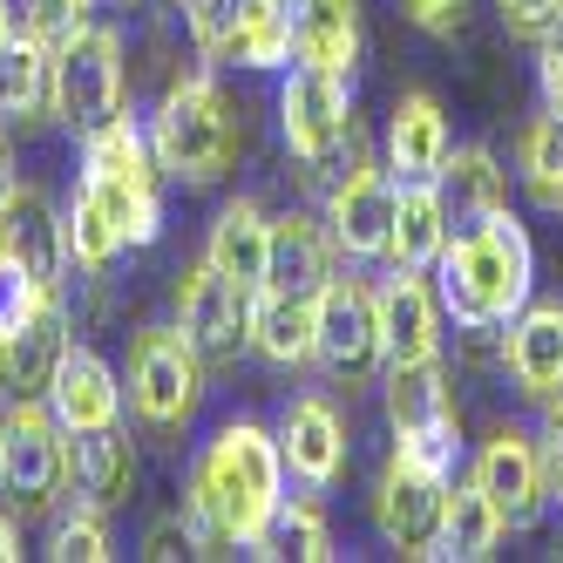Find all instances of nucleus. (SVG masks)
Instances as JSON below:
<instances>
[{"mask_svg": "<svg viewBox=\"0 0 563 563\" xmlns=\"http://www.w3.org/2000/svg\"><path fill=\"white\" fill-rule=\"evenodd\" d=\"M449 238H455V224H449V205H441V184H400L387 265L434 272V258H441V245H449Z\"/></svg>", "mask_w": 563, "mask_h": 563, "instance_id": "28", "label": "nucleus"}, {"mask_svg": "<svg viewBox=\"0 0 563 563\" xmlns=\"http://www.w3.org/2000/svg\"><path fill=\"white\" fill-rule=\"evenodd\" d=\"M380 408H387L394 434H421V428H441V421H462L441 353H428V360H387V367H380Z\"/></svg>", "mask_w": 563, "mask_h": 563, "instance_id": "24", "label": "nucleus"}, {"mask_svg": "<svg viewBox=\"0 0 563 563\" xmlns=\"http://www.w3.org/2000/svg\"><path fill=\"white\" fill-rule=\"evenodd\" d=\"M400 14H408L421 34H462L468 0H400Z\"/></svg>", "mask_w": 563, "mask_h": 563, "instance_id": "43", "label": "nucleus"}, {"mask_svg": "<svg viewBox=\"0 0 563 563\" xmlns=\"http://www.w3.org/2000/svg\"><path fill=\"white\" fill-rule=\"evenodd\" d=\"M14 184V156H8V136H0V190Z\"/></svg>", "mask_w": 563, "mask_h": 563, "instance_id": "46", "label": "nucleus"}, {"mask_svg": "<svg viewBox=\"0 0 563 563\" xmlns=\"http://www.w3.org/2000/svg\"><path fill=\"white\" fill-rule=\"evenodd\" d=\"M190 21V48L211 68H292V27H286V0H184Z\"/></svg>", "mask_w": 563, "mask_h": 563, "instance_id": "8", "label": "nucleus"}, {"mask_svg": "<svg viewBox=\"0 0 563 563\" xmlns=\"http://www.w3.org/2000/svg\"><path fill=\"white\" fill-rule=\"evenodd\" d=\"M428 278H434L441 312L455 319V333H503L537 292V245L516 224V211H496L455 231Z\"/></svg>", "mask_w": 563, "mask_h": 563, "instance_id": "2", "label": "nucleus"}, {"mask_svg": "<svg viewBox=\"0 0 563 563\" xmlns=\"http://www.w3.org/2000/svg\"><path fill=\"white\" fill-rule=\"evenodd\" d=\"M21 42V0H0V48Z\"/></svg>", "mask_w": 563, "mask_h": 563, "instance_id": "45", "label": "nucleus"}, {"mask_svg": "<svg viewBox=\"0 0 563 563\" xmlns=\"http://www.w3.org/2000/svg\"><path fill=\"white\" fill-rule=\"evenodd\" d=\"M434 184H441V205H449V224H455V231H468V224H482V218L509 211V170L496 164L489 143H455Z\"/></svg>", "mask_w": 563, "mask_h": 563, "instance_id": "27", "label": "nucleus"}, {"mask_svg": "<svg viewBox=\"0 0 563 563\" xmlns=\"http://www.w3.org/2000/svg\"><path fill=\"white\" fill-rule=\"evenodd\" d=\"M205 353H197L184 340V327L170 319V327H143L130 340V367H123V408L136 415V428L150 441H164V449H177V441L197 428V415H205Z\"/></svg>", "mask_w": 563, "mask_h": 563, "instance_id": "6", "label": "nucleus"}, {"mask_svg": "<svg viewBox=\"0 0 563 563\" xmlns=\"http://www.w3.org/2000/svg\"><path fill=\"white\" fill-rule=\"evenodd\" d=\"M537 449H543L550 496L563 503V394H556V400H543V428H537Z\"/></svg>", "mask_w": 563, "mask_h": 563, "instance_id": "41", "label": "nucleus"}, {"mask_svg": "<svg viewBox=\"0 0 563 563\" xmlns=\"http://www.w3.org/2000/svg\"><path fill=\"white\" fill-rule=\"evenodd\" d=\"M509 537V522L503 509L475 489V475L468 482H449V509H441V537H434V556H449V563H482V556H496V543Z\"/></svg>", "mask_w": 563, "mask_h": 563, "instance_id": "30", "label": "nucleus"}, {"mask_svg": "<svg viewBox=\"0 0 563 563\" xmlns=\"http://www.w3.org/2000/svg\"><path fill=\"white\" fill-rule=\"evenodd\" d=\"M55 115V55L42 42L0 48V123H48Z\"/></svg>", "mask_w": 563, "mask_h": 563, "instance_id": "31", "label": "nucleus"}, {"mask_svg": "<svg viewBox=\"0 0 563 563\" xmlns=\"http://www.w3.org/2000/svg\"><path fill=\"white\" fill-rule=\"evenodd\" d=\"M312 360L333 380L360 387L387 367L380 346V286H367L360 272H333L327 286L312 292Z\"/></svg>", "mask_w": 563, "mask_h": 563, "instance_id": "9", "label": "nucleus"}, {"mask_svg": "<svg viewBox=\"0 0 563 563\" xmlns=\"http://www.w3.org/2000/svg\"><path fill=\"white\" fill-rule=\"evenodd\" d=\"M62 231H68V265H82V272H109L115 258L130 252L123 245V224H115L109 205H102L96 190H82V184H75L68 211H62Z\"/></svg>", "mask_w": 563, "mask_h": 563, "instance_id": "32", "label": "nucleus"}, {"mask_svg": "<svg viewBox=\"0 0 563 563\" xmlns=\"http://www.w3.org/2000/svg\"><path fill=\"white\" fill-rule=\"evenodd\" d=\"M333 265H340V245H333V231H327V218H312V211H278L272 218V252H265V286H278V292H299V299H312L319 286L333 278Z\"/></svg>", "mask_w": 563, "mask_h": 563, "instance_id": "22", "label": "nucleus"}, {"mask_svg": "<svg viewBox=\"0 0 563 563\" xmlns=\"http://www.w3.org/2000/svg\"><path fill=\"white\" fill-rule=\"evenodd\" d=\"M68 353V306L48 292L14 333H0V394L8 400H48V380Z\"/></svg>", "mask_w": 563, "mask_h": 563, "instance_id": "18", "label": "nucleus"}, {"mask_svg": "<svg viewBox=\"0 0 563 563\" xmlns=\"http://www.w3.org/2000/svg\"><path fill=\"white\" fill-rule=\"evenodd\" d=\"M0 252H8L34 286H62L68 272V231H62V211L55 197L34 184V177H14L8 190H0Z\"/></svg>", "mask_w": 563, "mask_h": 563, "instance_id": "15", "label": "nucleus"}, {"mask_svg": "<svg viewBox=\"0 0 563 563\" xmlns=\"http://www.w3.org/2000/svg\"><path fill=\"white\" fill-rule=\"evenodd\" d=\"M136 556H197V537H190L184 509H177V516H156L150 530H143V550H136Z\"/></svg>", "mask_w": 563, "mask_h": 563, "instance_id": "42", "label": "nucleus"}, {"mask_svg": "<svg viewBox=\"0 0 563 563\" xmlns=\"http://www.w3.org/2000/svg\"><path fill=\"white\" fill-rule=\"evenodd\" d=\"M278 136H286L292 164L312 184H333L346 164H360L367 143H360V123H353V75L312 68V62L278 68Z\"/></svg>", "mask_w": 563, "mask_h": 563, "instance_id": "5", "label": "nucleus"}, {"mask_svg": "<svg viewBox=\"0 0 563 563\" xmlns=\"http://www.w3.org/2000/svg\"><path fill=\"white\" fill-rule=\"evenodd\" d=\"M48 556L55 563H102L115 556V537H109V522L96 503H62L55 522H48Z\"/></svg>", "mask_w": 563, "mask_h": 563, "instance_id": "35", "label": "nucleus"}, {"mask_svg": "<svg viewBox=\"0 0 563 563\" xmlns=\"http://www.w3.org/2000/svg\"><path fill=\"white\" fill-rule=\"evenodd\" d=\"M503 374L537 408L563 394V299H530L503 327Z\"/></svg>", "mask_w": 563, "mask_h": 563, "instance_id": "17", "label": "nucleus"}, {"mask_svg": "<svg viewBox=\"0 0 563 563\" xmlns=\"http://www.w3.org/2000/svg\"><path fill=\"white\" fill-rule=\"evenodd\" d=\"M68 496L75 503H96L102 516L136 496V441H130L123 421L68 434Z\"/></svg>", "mask_w": 563, "mask_h": 563, "instance_id": "19", "label": "nucleus"}, {"mask_svg": "<svg viewBox=\"0 0 563 563\" xmlns=\"http://www.w3.org/2000/svg\"><path fill=\"white\" fill-rule=\"evenodd\" d=\"M0 489H8V415H0Z\"/></svg>", "mask_w": 563, "mask_h": 563, "instance_id": "47", "label": "nucleus"}, {"mask_svg": "<svg viewBox=\"0 0 563 563\" xmlns=\"http://www.w3.org/2000/svg\"><path fill=\"white\" fill-rule=\"evenodd\" d=\"M252 353L272 367H306L312 360V299L258 286L252 292Z\"/></svg>", "mask_w": 563, "mask_h": 563, "instance_id": "29", "label": "nucleus"}, {"mask_svg": "<svg viewBox=\"0 0 563 563\" xmlns=\"http://www.w3.org/2000/svg\"><path fill=\"white\" fill-rule=\"evenodd\" d=\"M449 115H441V102L428 89H400L394 109H387V156L380 164L400 177V184H434L441 164H449Z\"/></svg>", "mask_w": 563, "mask_h": 563, "instance_id": "20", "label": "nucleus"}, {"mask_svg": "<svg viewBox=\"0 0 563 563\" xmlns=\"http://www.w3.org/2000/svg\"><path fill=\"white\" fill-rule=\"evenodd\" d=\"M516 164H522V184H530V197L543 211H563V115H537L530 130H522L516 143Z\"/></svg>", "mask_w": 563, "mask_h": 563, "instance_id": "34", "label": "nucleus"}, {"mask_svg": "<svg viewBox=\"0 0 563 563\" xmlns=\"http://www.w3.org/2000/svg\"><path fill=\"white\" fill-rule=\"evenodd\" d=\"M150 150L170 184L218 190L245 156V109L231 102L218 75H177L150 109Z\"/></svg>", "mask_w": 563, "mask_h": 563, "instance_id": "3", "label": "nucleus"}, {"mask_svg": "<svg viewBox=\"0 0 563 563\" xmlns=\"http://www.w3.org/2000/svg\"><path fill=\"white\" fill-rule=\"evenodd\" d=\"M537 96L550 115H563V27H550L537 42Z\"/></svg>", "mask_w": 563, "mask_h": 563, "instance_id": "40", "label": "nucleus"}, {"mask_svg": "<svg viewBox=\"0 0 563 563\" xmlns=\"http://www.w3.org/2000/svg\"><path fill=\"white\" fill-rule=\"evenodd\" d=\"M394 455L415 462L421 475L455 482V468H462V421H441V428H421V434H394Z\"/></svg>", "mask_w": 563, "mask_h": 563, "instance_id": "37", "label": "nucleus"}, {"mask_svg": "<svg viewBox=\"0 0 563 563\" xmlns=\"http://www.w3.org/2000/svg\"><path fill=\"white\" fill-rule=\"evenodd\" d=\"M8 509L48 516L68 496V428L48 400H8Z\"/></svg>", "mask_w": 563, "mask_h": 563, "instance_id": "11", "label": "nucleus"}, {"mask_svg": "<svg viewBox=\"0 0 563 563\" xmlns=\"http://www.w3.org/2000/svg\"><path fill=\"white\" fill-rule=\"evenodd\" d=\"M89 8L96 0H21V34L55 55V48H68L75 34L89 27Z\"/></svg>", "mask_w": 563, "mask_h": 563, "instance_id": "36", "label": "nucleus"}, {"mask_svg": "<svg viewBox=\"0 0 563 563\" xmlns=\"http://www.w3.org/2000/svg\"><path fill=\"white\" fill-rule=\"evenodd\" d=\"M177 327L184 340L205 353V367L224 374L252 353V286L224 278L211 258H197L177 272Z\"/></svg>", "mask_w": 563, "mask_h": 563, "instance_id": "10", "label": "nucleus"}, {"mask_svg": "<svg viewBox=\"0 0 563 563\" xmlns=\"http://www.w3.org/2000/svg\"><path fill=\"white\" fill-rule=\"evenodd\" d=\"M286 482L292 475L272 428H258L252 415L218 421L184 468V522L197 537V556L258 550L278 503H286Z\"/></svg>", "mask_w": 563, "mask_h": 563, "instance_id": "1", "label": "nucleus"}, {"mask_svg": "<svg viewBox=\"0 0 563 563\" xmlns=\"http://www.w3.org/2000/svg\"><path fill=\"white\" fill-rule=\"evenodd\" d=\"M48 408L68 434H82V428H109V421H123V374L109 367V360L82 340H68L62 353V367L48 380Z\"/></svg>", "mask_w": 563, "mask_h": 563, "instance_id": "21", "label": "nucleus"}, {"mask_svg": "<svg viewBox=\"0 0 563 563\" xmlns=\"http://www.w3.org/2000/svg\"><path fill=\"white\" fill-rule=\"evenodd\" d=\"M42 299H48V286H34V278H27L8 252H0V333H14Z\"/></svg>", "mask_w": 563, "mask_h": 563, "instance_id": "38", "label": "nucleus"}, {"mask_svg": "<svg viewBox=\"0 0 563 563\" xmlns=\"http://www.w3.org/2000/svg\"><path fill=\"white\" fill-rule=\"evenodd\" d=\"M286 27H292V62L353 75L360 68V0H286Z\"/></svg>", "mask_w": 563, "mask_h": 563, "instance_id": "25", "label": "nucleus"}, {"mask_svg": "<svg viewBox=\"0 0 563 563\" xmlns=\"http://www.w3.org/2000/svg\"><path fill=\"white\" fill-rule=\"evenodd\" d=\"M272 434H278V455H286V475L299 489L327 496L346 475V421H340V408L327 394H286Z\"/></svg>", "mask_w": 563, "mask_h": 563, "instance_id": "14", "label": "nucleus"}, {"mask_svg": "<svg viewBox=\"0 0 563 563\" xmlns=\"http://www.w3.org/2000/svg\"><path fill=\"white\" fill-rule=\"evenodd\" d=\"M441 299H434V278L394 265L387 286H380V346L387 360H428L441 353Z\"/></svg>", "mask_w": 563, "mask_h": 563, "instance_id": "23", "label": "nucleus"}, {"mask_svg": "<svg viewBox=\"0 0 563 563\" xmlns=\"http://www.w3.org/2000/svg\"><path fill=\"white\" fill-rule=\"evenodd\" d=\"M75 143H82V177L75 184L109 205L130 252H150L156 238H164V164H156V150H150V123L109 115L102 130L75 136Z\"/></svg>", "mask_w": 563, "mask_h": 563, "instance_id": "4", "label": "nucleus"}, {"mask_svg": "<svg viewBox=\"0 0 563 563\" xmlns=\"http://www.w3.org/2000/svg\"><path fill=\"white\" fill-rule=\"evenodd\" d=\"M441 509H449V482L421 475L415 462L387 455L380 482H374V530L400 550V556H434L441 537Z\"/></svg>", "mask_w": 563, "mask_h": 563, "instance_id": "16", "label": "nucleus"}, {"mask_svg": "<svg viewBox=\"0 0 563 563\" xmlns=\"http://www.w3.org/2000/svg\"><path fill=\"white\" fill-rule=\"evenodd\" d=\"M258 556H306V563H327V556H340V543H333V522H327V509H319V496H312V489L278 503V516H272V530H265Z\"/></svg>", "mask_w": 563, "mask_h": 563, "instance_id": "33", "label": "nucleus"}, {"mask_svg": "<svg viewBox=\"0 0 563 563\" xmlns=\"http://www.w3.org/2000/svg\"><path fill=\"white\" fill-rule=\"evenodd\" d=\"M265 252H272V218H265V205L258 197H224L218 205V218H211V231H205V258L224 272V278H238V286H265Z\"/></svg>", "mask_w": 563, "mask_h": 563, "instance_id": "26", "label": "nucleus"}, {"mask_svg": "<svg viewBox=\"0 0 563 563\" xmlns=\"http://www.w3.org/2000/svg\"><path fill=\"white\" fill-rule=\"evenodd\" d=\"M14 556H21V516L0 509V563H14Z\"/></svg>", "mask_w": 563, "mask_h": 563, "instance_id": "44", "label": "nucleus"}, {"mask_svg": "<svg viewBox=\"0 0 563 563\" xmlns=\"http://www.w3.org/2000/svg\"><path fill=\"white\" fill-rule=\"evenodd\" d=\"M468 475H475V489L503 509L509 530H537V522H543V509H550V475H543V449H537L530 428L503 421L489 441H482V455H475Z\"/></svg>", "mask_w": 563, "mask_h": 563, "instance_id": "13", "label": "nucleus"}, {"mask_svg": "<svg viewBox=\"0 0 563 563\" xmlns=\"http://www.w3.org/2000/svg\"><path fill=\"white\" fill-rule=\"evenodd\" d=\"M496 14L516 42H543L550 27H563V0H496Z\"/></svg>", "mask_w": 563, "mask_h": 563, "instance_id": "39", "label": "nucleus"}, {"mask_svg": "<svg viewBox=\"0 0 563 563\" xmlns=\"http://www.w3.org/2000/svg\"><path fill=\"white\" fill-rule=\"evenodd\" d=\"M394 205H400V177L387 164H374V156H360V164H346L333 184H327V231L340 258H387L394 245Z\"/></svg>", "mask_w": 563, "mask_h": 563, "instance_id": "12", "label": "nucleus"}, {"mask_svg": "<svg viewBox=\"0 0 563 563\" xmlns=\"http://www.w3.org/2000/svg\"><path fill=\"white\" fill-rule=\"evenodd\" d=\"M130 109V62H123V27L89 21L68 48H55V123L68 136L102 130L109 115Z\"/></svg>", "mask_w": 563, "mask_h": 563, "instance_id": "7", "label": "nucleus"}]
</instances>
